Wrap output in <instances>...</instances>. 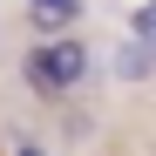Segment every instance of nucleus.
Returning <instances> with one entry per match:
<instances>
[{"instance_id":"1","label":"nucleus","mask_w":156,"mask_h":156,"mask_svg":"<svg viewBox=\"0 0 156 156\" xmlns=\"http://www.w3.org/2000/svg\"><path fill=\"white\" fill-rule=\"evenodd\" d=\"M27 82H34L41 95H68V88H82V82H88V48L75 41V34L41 41L34 55H27Z\"/></svg>"},{"instance_id":"2","label":"nucleus","mask_w":156,"mask_h":156,"mask_svg":"<svg viewBox=\"0 0 156 156\" xmlns=\"http://www.w3.org/2000/svg\"><path fill=\"white\" fill-rule=\"evenodd\" d=\"M115 75H122V82H149V75H156V48H149L143 34H129V41L115 48Z\"/></svg>"},{"instance_id":"3","label":"nucleus","mask_w":156,"mask_h":156,"mask_svg":"<svg viewBox=\"0 0 156 156\" xmlns=\"http://www.w3.org/2000/svg\"><path fill=\"white\" fill-rule=\"evenodd\" d=\"M27 20L48 34H68L75 20H82V0H27Z\"/></svg>"},{"instance_id":"4","label":"nucleus","mask_w":156,"mask_h":156,"mask_svg":"<svg viewBox=\"0 0 156 156\" xmlns=\"http://www.w3.org/2000/svg\"><path fill=\"white\" fill-rule=\"evenodd\" d=\"M129 34H143V41H156V0H149V7L136 14V27H129Z\"/></svg>"},{"instance_id":"5","label":"nucleus","mask_w":156,"mask_h":156,"mask_svg":"<svg viewBox=\"0 0 156 156\" xmlns=\"http://www.w3.org/2000/svg\"><path fill=\"white\" fill-rule=\"evenodd\" d=\"M20 156H48V149H34V143H20Z\"/></svg>"}]
</instances>
